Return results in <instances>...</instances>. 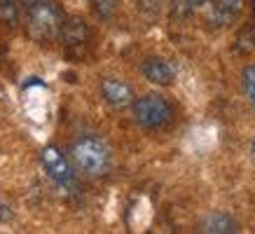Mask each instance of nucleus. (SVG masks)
Returning a JSON list of instances; mask_svg holds the SVG:
<instances>
[{
	"instance_id": "nucleus-1",
	"label": "nucleus",
	"mask_w": 255,
	"mask_h": 234,
	"mask_svg": "<svg viewBox=\"0 0 255 234\" xmlns=\"http://www.w3.org/2000/svg\"><path fill=\"white\" fill-rule=\"evenodd\" d=\"M70 159L75 171L87 176V178H99L108 171L110 166V150L96 136H82L80 140L73 143L70 150Z\"/></svg>"
},
{
	"instance_id": "nucleus-2",
	"label": "nucleus",
	"mask_w": 255,
	"mask_h": 234,
	"mask_svg": "<svg viewBox=\"0 0 255 234\" xmlns=\"http://www.w3.org/2000/svg\"><path fill=\"white\" fill-rule=\"evenodd\" d=\"M63 12L56 2L42 0L38 5L28 7V31L35 40H54L61 35L63 28Z\"/></svg>"
},
{
	"instance_id": "nucleus-3",
	"label": "nucleus",
	"mask_w": 255,
	"mask_h": 234,
	"mask_svg": "<svg viewBox=\"0 0 255 234\" xmlns=\"http://www.w3.org/2000/svg\"><path fill=\"white\" fill-rule=\"evenodd\" d=\"M133 119L143 129H162L173 119V108L159 94H147L133 103Z\"/></svg>"
},
{
	"instance_id": "nucleus-4",
	"label": "nucleus",
	"mask_w": 255,
	"mask_h": 234,
	"mask_svg": "<svg viewBox=\"0 0 255 234\" xmlns=\"http://www.w3.org/2000/svg\"><path fill=\"white\" fill-rule=\"evenodd\" d=\"M40 164H42V169L47 171V176L54 180L56 185H61V187L73 185L75 173H73V166H70V162L66 159V155H61V150H56L54 145L42 148V152H40Z\"/></svg>"
},
{
	"instance_id": "nucleus-5",
	"label": "nucleus",
	"mask_w": 255,
	"mask_h": 234,
	"mask_svg": "<svg viewBox=\"0 0 255 234\" xmlns=\"http://www.w3.org/2000/svg\"><path fill=\"white\" fill-rule=\"evenodd\" d=\"M101 94L108 106L113 108H127L133 103V92L131 87L122 82V80H115V78H106L101 82Z\"/></svg>"
},
{
	"instance_id": "nucleus-6",
	"label": "nucleus",
	"mask_w": 255,
	"mask_h": 234,
	"mask_svg": "<svg viewBox=\"0 0 255 234\" xmlns=\"http://www.w3.org/2000/svg\"><path fill=\"white\" fill-rule=\"evenodd\" d=\"M143 75H145V80H150L152 85L166 87L176 80V68H173L166 59L152 56V59H147V61L143 63Z\"/></svg>"
},
{
	"instance_id": "nucleus-7",
	"label": "nucleus",
	"mask_w": 255,
	"mask_h": 234,
	"mask_svg": "<svg viewBox=\"0 0 255 234\" xmlns=\"http://www.w3.org/2000/svg\"><path fill=\"white\" fill-rule=\"evenodd\" d=\"M241 12V0H211L209 5V21L216 26H227L234 21Z\"/></svg>"
},
{
	"instance_id": "nucleus-8",
	"label": "nucleus",
	"mask_w": 255,
	"mask_h": 234,
	"mask_svg": "<svg viewBox=\"0 0 255 234\" xmlns=\"http://www.w3.org/2000/svg\"><path fill=\"white\" fill-rule=\"evenodd\" d=\"M61 40L66 47H82L87 45L89 40V28L87 23L80 19V16H70L63 21V28H61Z\"/></svg>"
},
{
	"instance_id": "nucleus-9",
	"label": "nucleus",
	"mask_w": 255,
	"mask_h": 234,
	"mask_svg": "<svg viewBox=\"0 0 255 234\" xmlns=\"http://www.w3.org/2000/svg\"><path fill=\"white\" fill-rule=\"evenodd\" d=\"M201 232H216V234H230L237 232V223H234L227 213H211L209 218L204 220Z\"/></svg>"
},
{
	"instance_id": "nucleus-10",
	"label": "nucleus",
	"mask_w": 255,
	"mask_h": 234,
	"mask_svg": "<svg viewBox=\"0 0 255 234\" xmlns=\"http://www.w3.org/2000/svg\"><path fill=\"white\" fill-rule=\"evenodd\" d=\"M19 21V5L14 0H0V23L14 26Z\"/></svg>"
},
{
	"instance_id": "nucleus-11",
	"label": "nucleus",
	"mask_w": 255,
	"mask_h": 234,
	"mask_svg": "<svg viewBox=\"0 0 255 234\" xmlns=\"http://www.w3.org/2000/svg\"><path fill=\"white\" fill-rule=\"evenodd\" d=\"M89 2H92L94 12L101 19H110L117 12V7H120V0H89Z\"/></svg>"
},
{
	"instance_id": "nucleus-12",
	"label": "nucleus",
	"mask_w": 255,
	"mask_h": 234,
	"mask_svg": "<svg viewBox=\"0 0 255 234\" xmlns=\"http://www.w3.org/2000/svg\"><path fill=\"white\" fill-rule=\"evenodd\" d=\"M244 92H246L248 101L255 106V63L244 70Z\"/></svg>"
},
{
	"instance_id": "nucleus-13",
	"label": "nucleus",
	"mask_w": 255,
	"mask_h": 234,
	"mask_svg": "<svg viewBox=\"0 0 255 234\" xmlns=\"http://www.w3.org/2000/svg\"><path fill=\"white\" fill-rule=\"evenodd\" d=\"M239 49L241 52H251V49H255V28H244V31H241Z\"/></svg>"
},
{
	"instance_id": "nucleus-14",
	"label": "nucleus",
	"mask_w": 255,
	"mask_h": 234,
	"mask_svg": "<svg viewBox=\"0 0 255 234\" xmlns=\"http://www.w3.org/2000/svg\"><path fill=\"white\" fill-rule=\"evenodd\" d=\"M178 7L180 9H185V12H190V9H194V7H199V5H206L209 0H173Z\"/></svg>"
},
{
	"instance_id": "nucleus-15",
	"label": "nucleus",
	"mask_w": 255,
	"mask_h": 234,
	"mask_svg": "<svg viewBox=\"0 0 255 234\" xmlns=\"http://www.w3.org/2000/svg\"><path fill=\"white\" fill-rule=\"evenodd\" d=\"M21 5H26V7H33V5H38V2H42V0H19Z\"/></svg>"
},
{
	"instance_id": "nucleus-16",
	"label": "nucleus",
	"mask_w": 255,
	"mask_h": 234,
	"mask_svg": "<svg viewBox=\"0 0 255 234\" xmlns=\"http://www.w3.org/2000/svg\"><path fill=\"white\" fill-rule=\"evenodd\" d=\"M253 157H255V140H253Z\"/></svg>"
},
{
	"instance_id": "nucleus-17",
	"label": "nucleus",
	"mask_w": 255,
	"mask_h": 234,
	"mask_svg": "<svg viewBox=\"0 0 255 234\" xmlns=\"http://www.w3.org/2000/svg\"><path fill=\"white\" fill-rule=\"evenodd\" d=\"M251 2H253V7H255V0H251Z\"/></svg>"
}]
</instances>
